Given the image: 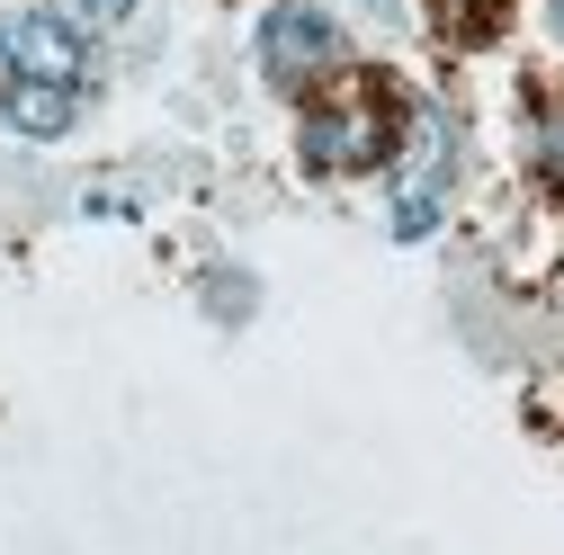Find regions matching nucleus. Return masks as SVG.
<instances>
[{
	"label": "nucleus",
	"mask_w": 564,
	"mask_h": 555,
	"mask_svg": "<svg viewBox=\"0 0 564 555\" xmlns=\"http://www.w3.org/2000/svg\"><path fill=\"white\" fill-rule=\"evenodd\" d=\"M260 63H269V81H278V90H305V81L340 73L349 45H340V28L314 10V0H278V10L260 19Z\"/></svg>",
	"instance_id": "f257e3e1"
},
{
	"label": "nucleus",
	"mask_w": 564,
	"mask_h": 555,
	"mask_svg": "<svg viewBox=\"0 0 564 555\" xmlns=\"http://www.w3.org/2000/svg\"><path fill=\"white\" fill-rule=\"evenodd\" d=\"M386 153H394V117H386L377 90L305 117V162H314V171H368V162H386Z\"/></svg>",
	"instance_id": "f03ea898"
},
{
	"label": "nucleus",
	"mask_w": 564,
	"mask_h": 555,
	"mask_svg": "<svg viewBox=\"0 0 564 555\" xmlns=\"http://www.w3.org/2000/svg\"><path fill=\"white\" fill-rule=\"evenodd\" d=\"M0 54H10V81H63V90H82V73H90L82 36L63 28V19H45V10H28V19L0 28Z\"/></svg>",
	"instance_id": "7ed1b4c3"
},
{
	"label": "nucleus",
	"mask_w": 564,
	"mask_h": 555,
	"mask_svg": "<svg viewBox=\"0 0 564 555\" xmlns=\"http://www.w3.org/2000/svg\"><path fill=\"white\" fill-rule=\"evenodd\" d=\"M0 108H10L19 134H63V126H73V108H82V90H63V81H10V99H0Z\"/></svg>",
	"instance_id": "20e7f679"
},
{
	"label": "nucleus",
	"mask_w": 564,
	"mask_h": 555,
	"mask_svg": "<svg viewBox=\"0 0 564 555\" xmlns=\"http://www.w3.org/2000/svg\"><path fill=\"white\" fill-rule=\"evenodd\" d=\"M538 171H546V188H564V117L538 126Z\"/></svg>",
	"instance_id": "39448f33"
},
{
	"label": "nucleus",
	"mask_w": 564,
	"mask_h": 555,
	"mask_svg": "<svg viewBox=\"0 0 564 555\" xmlns=\"http://www.w3.org/2000/svg\"><path fill=\"white\" fill-rule=\"evenodd\" d=\"M82 19H99V28H117V19H134V0H73Z\"/></svg>",
	"instance_id": "423d86ee"
},
{
	"label": "nucleus",
	"mask_w": 564,
	"mask_h": 555,
	"mask_svg": "<svg viewBox=\"0 0 564 555\" xmlns=\"http://www.w3.org/2000/svg\"><path fill=\"white\" fill-rule=\"evenodd\" d=\"M555 28H564V0H555Z\"/></svg>",
	"instance_id": "0eeeda50"
}]
</instances>
